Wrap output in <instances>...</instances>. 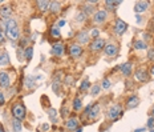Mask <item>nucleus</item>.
<instances>
[{"label":"nucleus","mask_w":154,"mask_h":132,"mask_svg":"<svg viewBox=\"0 0 154 132\" xmlns=\"http://www.w3.org/2000/svg\"><path fill=\"white\" fill-rule=\"evenodd\" d=\"M4 27H6V34L11 40H16L19 39V29H17V24L13 19H10L4 22Z\"/></svg>","instance_id":"obj_1"},{"label":"nucleus","mask_w":154,"mask_h":132,"mask_svg":"<svg viewBox=\"0 0 154 132\" xmlns=\"http://www.w3.org/2000/svg\"><path fill=\"white\" fill-rule=\"evenodd\" d=\"M121 112H122L121 105H119V104H114V105H112V107L109 108L106 116H108V119H110V120H117L121 116Z\"/></svg>","instance_id":"obj_2"},{"label":"nucleus","mask_w":154,"mask_h":132,"mask_svg":"<svg viewBox=\"0 0 154 132\" xmlns=\"http://www.w3.org/2000/svg\"><path fill=\"white\" fill-rule=\"evenodd\" d=\"M12 115L15 119L21 122V120L25 117V108L23 107L21 104H16V105H13V108H12Z\"/></svg>","instance_id":"obj_3"},{"label":"nucleus","mask_w":154,"mask_h":132,"mask_svg":"<svg viewBox=\"0 0 154 132\" xmlns=\"http://www.w3.org/2000/svg\"><path fill=\"white\" fill-rule=\"evenodd\" d=\"M11 15H12V7L8 6V4H6V6L1 7V10H0V17H1L4 22L10 20Z\"/></svg>","instance_id":"obj_4"},{"label":"nucleus","mask_w":154,"mask_h":132,"mask_svg":"<svg viewBox=\"0 0 154 132\" xmlns=\"http://www.w3.org/2000/svg\"><path fill=\"white\" fill-rule=\"evenodd\" d=\"M126 28H128V25H126V23L122 22V20H117L116 24H114V31H116L117 35H122L124 32L126 31Z\"/></svg>","instance_id":"obj_5"},{"label":"nucleus","mask_w":154,"mask_h":132,"mask_svg":"<svg viewBox=\"0 0 154 132\" xmlns=\"http://www.w3.org/2000/svg\"><path fill=\"white\" fill-rule=\"evenodd\" d=\"M86 115H88L89 119H96V117H98V115H100V105H98V104L90 105V110H89V112L86 113Z\"/></svg>","instance_id":"obj_6"},{"label":"nucleus","mask_w":154,"mask_h":132,"mask_svg":"<svg viewBox=\"0 0 154 132\" xmlns=\"http://www.w3.org/2000/svg\"><path fill=\"white\" fill-rule=\"evenodd\" d=\"M106 11H98V12L95 13V17H93V20H95V23H97V24H101V23H104L105 20H106Z\"/></svg>","instance_id":"obj_7"},{"label":"nucleus","mask_w":154,"mask_h":132,"mask_svg":"<svg viewBox=\"0 0 154 132\" xmlns=\"http://www.w3.org/2000/svg\"><path fill=\"white\" fill-rule=\"evenodd\" d=\"M11 84V80H10V76L7 72H0V85L3 88H8Z\"/></svg>","instance_id":"obj_8"},{"label":"nucleus","mask_w":154,"mask_h":132,"mask_svg":"<svg viewBox=\"0 0 154 132\" xmlns=\"http://www.w3.org/2000/svg\"><path fill=\"white\" fill-rule=\"evenodd\" d=\"M104 51L108 56H116L117 52H118V48H117L114 44H108V45L104 47Z\"/></svg>","instance_id":"obj_9"},{"label":"nucleus","mask_w":154,"mask_h":132,"mask_svg":"<svg viewBox=\"0 0 154 132\" xmlns=\"http://www.w3.org/2000/svg\"><path fill=\"white\" fill-rule=\"evenodd\" d=\"M104 47H105V41L102 40V39H95L93 43L90 44V48L93 51H100V50H102Z\"/></svg>","instance_id":"obj_10"},{"label":"nucleus","mask_w":154,"mask_h":132,"mask_svg":"<svg viewBox=\"0 0 154 132\" xmlns=\"http://www.w3.org/2000/svg\"><path fill=\"white\" fill-rule=\"evenodd\" d=\"M149 8V1H138V3L134 6V11L137 13L139 12H145V11Z\"/></svg>","instance_id":"obj_11"},{"label":"nucleus","mask_w":154,"mask_h":132,"mask_svg":"<svg viewBox=\"0 0 154 132\" xmlns=\"http://www.w3.org/2000/svg\"><path fill=\"white\" fill-rule=\"evenodd\" d=\"M132 68H133L132 63H124L122 66L119 67V69H121L122 75H125V76H129L130 73H132Z\"/></svg>","instance_id":"obj_12"},{"label":"nucleus","mask_w":154,"mask_h":132,"mask_svg":"<svg viewBox=\"0 0 154 132\" xmlns=\"http://www.w3.org/2000/svg\"><path fill=\"white\" fill-rule=\"evenodd\" d=\"M65 126L68 129H76L77 128V126H79V120L76 119V117H70V119L66 120Z\"/></svg>","instance_id":"obj_13"},{"label":"nucleus","mask_w":154,"mask_h":132,"mask_svg":"<svg viewBox=\"0 0 154 132\" xmlns=\"http://www.w3.org/2000/svg\"><path fill=\"white\" fill-rule=\"evenodd\" d=\"M77 40L80 41L81 44H86L89 40V34L88 31H81L79 35H77Z\"/></svg>","instance_id":"obj_14"},{"label":"nucleus","mask_w":154,"mask_h":132,"mask_svg":"<svg viewBox=\"0 0 154 132\" xmlns=\"http://www.w3.org/2000/svg\"><path fill=\"white\" fill-rule=\"evenodd\" d=\"M135 78L137 80H141V82H145V80H148V73L145 71L144 68H139L137 72H135Z\"/></svg>","instance_id":"obj_15"},{"label":"nucleus","mask_w":154,"mask_h":132,"mask_svg":"<svg viewBox=\"0 0 154 132\" xmlns=\"http://www.w3.org/2000/svg\"><path fill=\"white\" fill-rule=\"evenodd\" d=\"M52 52H53L56 56H61V55L64 54V45L61 43H57L53 45V50H52Z\"/></svg>","instance_id":"obj_16"},{"label":"nucleus","mask_w":154,"mask_h":132,"mask_svg":"<svg viewBox=\"0 0 154 132\" xmlns=\"http://www.w3.org/2000/svg\"><path fill=\"white\" fill-rule=\"evenodd\" d=\"M139 104V99L137 98V96H132V98L128 99V108H135L137 105Z\"/></svg>","instance_id":"obj_17"},{"label":"nucleus","mask_w":154,"mask_h":132,"mask_svg":"<svg viewBox=\"0 0 154 132\" xmlns=\"http://www.w3.org/2000/svg\"><path fill=\"white\" fill-rule=\"evenodd\" d=\"M81 52H82L81 47H80V45H77V44H73L72 47H70V55H72L73 57L80 56V55H81Z\"/></svg>","instance_id":"obj_18"},{"label":"nucleus","mask_w":154,"mask_h":132,"mask_svg":"<svg viewBox=\"0 0 154 132\" xmlns=\"http://www.w3.org/2000/svg\"><path fill=\"white\" fill-rule=\"evenodd\" d=\"M12 129H13V132H20V131H21V122H20V120H17V119H13Z\"/></svg>","instance_id":"obj_19"},{"label":"nucleus","mask_w":154,"mask_h":132,"mask_svg":"<svg viewBox=\"0 0 154 132\" xmlns=\"http://www.w3.org/2000/svg\"><path fill=\"white\" fill-rule=\"evenodd\" d=\"M37 6H39V8H40L41 11H48L49 10V7H50V3L49 1H37Z\"/></svg>","instance_id":"obj_20"},{"label":"nucleus","mask_w":154,"mask_h":132,"mask_svg":"<svg viewBox=\"0 0 154 132\" xmlns=\"http://www.w3.org/2000/svg\"><path fill=\"white\" fill-rule=\"evenodd\" d=\"M48 115H49L50 122H52V123H56V122H57V111H56V110L50 108L49 112H48Z\"/></svg>","instance_id":"obj_21"},{"label":"nucleus","mask_w":154,"mask_h":132,"mask_svg":"<svg viewBox=\"0 0 154 132\" xmlns=\"http://www.w3.org/2000/svg\"><path fill=\"white\" fill-rule=\"evenodd\" d=\"M10 63V60H8V55L4 52V54H0V66H7V64Z\"/></svg>","instance_id":"obj_22"},{"label":"nucleus","mask_w":154,"mask_h":132,"mask_svg":"<svg viewBox=\"0 0 154 132\" xmlns=\"http://www.w3.org/2000/svg\"><path fill=\"white\" fill-rule=\"evenodd\" d=\"M105 4H106V7L109 10H114L117 6L121 4V1H112V0H108V1H105Z\"/></svg>","instance_id":"obj_23"},{"label":"nucleus","mask_w":154,"mask_h":132,"mask_svg":"<svg viewBox=\"0 0 154 132\" xmlns=\"http://www.w3.org/2000/svg\"><path fill=\"white\" fill-rule=\"evenodd\" d=\"M134 48L135 50H145L146 48V43L144 40H137L134 43Z\"/></svg>","instance_id":"obj_24"},{"label":"nucleus","mask_w":154,"mask_h":132,"mask_svg":"<svg viewBox=\"0 0 154 132\" xmlns=\"http://www.w3.org/2000/svg\"><path fill=\"white\" fill-rule=\"evenodd\" d=\"M50 10H52V12L56 13L60 11V3L59 1H53V3H50V7H49Z\"/></svg>","instance_id":"obj_25"},{"label":"nucleus","mask_w":154,"mask_h":132,"mask_svg":"<svg viewBox=\"0 0 154 132\" xmlns=\"http://www.w3.org/2000/svg\"><path fill=\"white\" fill-rule=\"evenodd\" d=\"M73 108H75L76 111H80L82 108V103H81V99H75V101H73Z\"/></svg>","instance_id":"obj_26"},{"label":"nucleus","mask_w":154,"mask_h":132,"mask_svg":"<svg viewBox=\"0 0 154 132\" xmlns=\"http://www.w3.org/2000/svg\"><path fill=\"white\" fill-rule=\"evenodd\" d=\"M89 87H90V83H89L88 79H85V80H82L81 85H80V89H81V91H86Z\"/></svg>","instance_id":"obj_27"},{"label":"nucleus","mask_w":154,"mask_h":132,"mask_svg":"<svg viewBox=\"0 0 154 132\" xmlns=\"http://www.w3.org/2000/svg\"><path fill=\"white\" fill-rule=\"evenodd\" d=\"M100 89H101V87H100V84L98 83H96L93 87H92V91H90V94L93 95V96H96V95H98L100 94Z\"/></svg>","instance_id":"obj_28"},{"label":"nucleus","mask_w":154,"mask_h":132,"mask_svg":"<svg viewBox=\"0 0 154 132\" xmlns=\"http://www.w3.org/2000/svg\"><path fill=\"white\" fill-rule=\"evenodd\" d=\"M50 35H52L53 38H60V29L57 25H55L53 28L50 29Z\"/></svg>","instance_id":"obj_29"},{"label":"nucleus","mask_w":154,"mask_h":132,"mask_svg":"<svg viewBox=\"0 0 154 132\" xmlns=\"http://www.w3.org/2000/svg\"><path fill=\"white\" fill-rule=\"evenodd\" d=\"M24 56L27 60H31L32 59V48L31 47H27L24 51Z\"/></svg>","instance_id":"obj_30"},{"label":"nucleus","mask_w":154,"mask_h":132,"mask_svg":"<svg viewBox=\"0 0 154 132\" xmlns=\"http://www.w3.org/2000/svg\"><path fill=\"white\" fill-rule=\"evenodd\" d=\"M33 84H35L33 78H32V76H28V78H27V80H25V85H27L28 88H31V87H33Z\"/></svg>","instance_id":"obj_31"},{"label":"nucleus","mask_w":154,"mask_h":132,"mask_svg":"<svg viewBox=\"0 0 154 132\" xmlns=\"http://www.w3.org/2000/svg\"><path fill=\"white\" fill-rule=\"evenodd\" d=\"M85 17H86V15H85L84 12H80L79 15L76 16V20H77V22H84Z\"/></svg>","instance_id":"obj_32"},{"label":"nucleus","mask_w":154,"mask_h":132,"mask_svg":"<svg viewBox=\"0 0 154 132\" xmlns=\"http://www.w3.org/2000/svg\"><path fill=\"white\" fill-rule=\"evenodd\" d=\"M110 85H112V83L108 80V79H105L104 82H102V87L105 88V89H108V88H110Z\"/></svg>","instance_id":"obj_33"},{"label":"nucleus","mask_w":154,"mask_h":132,"mask_svg":"<svg viewBox=\"0 0 154 132\" xmlns=\"http://www.w3.org/2000/svg\"><path fill=\"white\" fill-rule=\"evenodd\" d=\"M148 57H149V60H154V48L149 50V52H148Z\"/></svg>","instance_id":"obj_34"},{"label":"nucleus","mask_w":154,"mask_h":132,"mask_svg":"<svg viewBox=\"0 0 154 132\" xmlns=\"http://www.w3.org/2000/svg\"><path fill=\"white\" fill-rule=\"evenodd\" d=\"M148 127L150 129L154 127V119H153V117H149V120H148Z\"/></svg>","instance_id":"obj_35"},{"label":"nucleus","mask_w":154,"mask_h":132,"mask_svg":"<svg viewBox=\"0 0 154 132\" xmlns=\"http://www.w3.org/2000/svg\"><path fill=\"white\" fill-rule=\"evenodd\" d=\"M98 34H100V32H98V29H93V31L90 32V36L92 38H95V39H97V36H98Z\"/></svg>","instance_id":"obj_36"},{"label":"nucleus","mask_w":154,"mask_h":132,"mask_svg":"<svg viewBox=\"0 0 154 132\" xmlns=\"http://www.w3.org/2000/svg\"><path fill=\"white\" fill-rule=\"evenodd\" d=\"M4 103H6V99H4V95H3V92H0V105H3Z\"/></svg>","instance_id":"obj_37"},{"label":"nucleus","mask_w":154,"mask_h":132,"mask_svg":"<svg viewBox=\"0 0 154 132\" xmlns=\"http://www.w3.org/2000/svg\"><path fill=\"white\" fill-rule=\"evenodd\" d=\"M4 41V32H3V29L0 28V43H3Z\"/></svg>","instance_id":"obj_38"},{"label":"nucleus","mask_w":154,"mask_h":132,"mask_svg":"<svg viewBox=\"0 0 154 132\" xmlns=\"http://www.w3.org/2000/svg\"><path fill=\"white\" fill-rule=\"evenodd\" d=\"M41 129H43V131H48V129H49V124H47V123L43 124V126H41Z\"/></svg>","instance_id":"obj_39"},{"label":"nucleus","mask_w":154,"mask_h":132,"mask_svg":"<svg viewBox=\"0 0 154 132\" xmlns=\"http://www.w3.org/2000/svg\"><path fill=\"white\" fill-rule=\"evenodd\" d=\"M27 43H28V39H23V40L20 41V45H21V47H23V45H25V44H27Z\"/></svg>","instance_id":"obj_40"},{"label":"nucleus","mask_w":154,"mask_h":132,"mask_svg":"<svg viewBox=\"0 0 154 132\" xmlns=\"http://www.w3.org/2000/svg\"><path fill=\"white\" fill-rule=\"evenodd\" d=\"M63 25H65V22H64V20H60L59 24H57V27L60 28V27H63Z\"/></svg>","instance_id":"obj_41"},{"label":"nucleus","mask_w":154,"mask_h":132,"mask_svg":"<svg viewBox=\"0 0 154 132\" xmlns=\"http://www.w3.org/2000/svg\"><path fill=\"white\" fill-rule=\"evenodd\" d=\"M145 131V128H138V129H135L134 132H144Z\"/></svg>","instance_id":"obj_42"},{"label":"nucleus","mask_w":154,"mask_h":132,"mask_svg":"<svg viewBox=\"0 0 154 132\" xmlns=\"http://www.w3.org/2000/svg\"><path fill=\"white\" fill-rule=\"evenodd\" d=\"M141 16H139V15H137V23H139V22H141Z\"/></svg>","instance_id":"obj_43"},{"label":"nucleus","mask_w":154,"mask_h":132,"mask_svg":"<svg viewBox=\"0 0 154 132\" xmlns=\"http://www.w3.org/2000/svg\"><path fill=\"white\" fill-rule=\"evenodd\" d=\"M0 132H4V129H3V128H1V127H0Z\"/></svg>","instance_id":"obj_44"},{"label":"nucleus","mask_w":154,"mask_h":132,"mask_svg":"<svg viewBox=\"0 0 154 132\" xmlns=\"http://www.w3.org/2000/svg\"><path fill=\"white\" fill-rule=\"evenodd\" d=\"M76 132H82V129H77V131H76Z\"/></svg>","instance_id":"obj_45"},{"label":"nucleus","mask_w":154,"mask_h":132,"mask_svg":"<svg viewBox=\"0 0 154 132\" xmlns=\"http://www.w3.org/2000/svg\"><path fill=\"white\" fill-rule=\"evenodd\" d=\"M151 73H153V75H154V68H153V69H151Z\"/></svg>","instance_id":"obj_46"},{"label":"nucleus","mask_w":154,"mask_h":132,"mask_svg":"<svg viewBox=\"0 0 154 132\" xmlns=\"http://www.w3.org/2000/svg\"><path fill=\"white\" fill-rule=\"evenodd\" d=\"M150 132H154V129H151V131H150Z\"/></svg>","instance_id":"obj_47"},{"label":"nucleus","mask_w":154,"mask_h":132,"mask_svg":"<svg viewBox=\"0 0 154 132\" xmlns=\"http://www.w3.org/2000/svg\"><path fill=\"white\" fill-rule=\"evenodd\" d=\"M153 113H154V108H153Z\"/></svg>","instance_id":"obj_48"}]
</instances>
